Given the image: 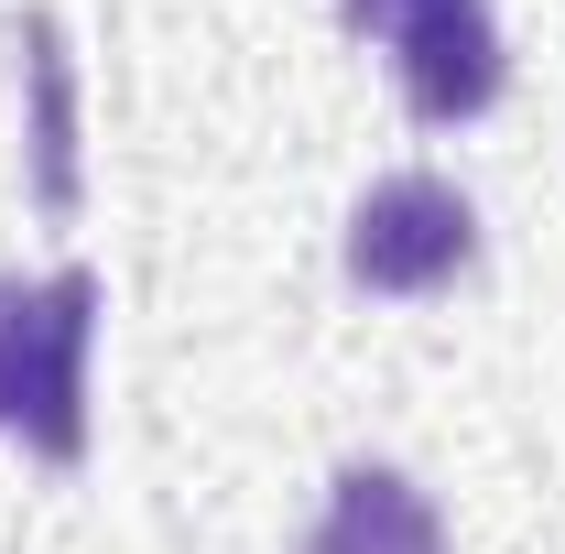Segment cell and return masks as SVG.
<instances>
[{"mask_svg":"<svg viewBox=\"0 0 565 554\" xmlns=\"http://www.w3.org/2000/svg\"><path fill=\"white\" fill-rule=\"evenodd\" d=\"M338 11L392 44V76H403L414 120H479L500 98V76H511L490 0H338Z\"/></svg>","mask_w":565,"mask_h":554,"instance_id":"cell-2","label":"cell"},{"mask_svg":"<svg viewBox=\"0 0 565 554\" xmlns=\"http://www.w3.org/2000/svg\"><path fill=\"white\" fill-rule=\"evenodd\" d=\"M479 262V207L446 174H381L349 207V283L359 294H435Z\"/></svg>","mask_w":565,"mask_h":554,"instance_id":"cell-3","label":"cell"},{"mask_svg":"<svg viewBox=\"0 0 565 554\" xmlns=\"http://www.w3.org/2000/svg\"><path fill=\"white\" fill-rule=\"evenodd\" d=\"M11 55H22V131H33V207L76 217L87 174H76V66H66V33L55 11H22L11 22Z\"/></svg>","mask_w":565,"mask_h":554,"instance_id":"cell-4","label":"cell"},{"mask_svg":"<svg viewBox=\"0 0 565 554\" xmlns=\"http://www.w3.org/2000/svg\"><path fill=\"white\" fill-rule=\"evenodd\" d=\"M305 554H446V522H435V500L403 468L359 457V468L327 479V511H316Z\"/></svg>","mask_w":565,"mask_h":554,"instance_id":"cell-5","label":"cell"},{"mask_svg":"<svg viewBox=\"0 0 565 554\" xmlns=\"http://www.w3.org/2000/svg\"><path fill=\"white\" fill-rule=\"evenodd\" d=\"M87 348H98V273H44L0 283V424L76 468L87 457Z\"/></svg>","mask_w":565,"mask_h":554,"instance_id":"cell-1","label":"cell"}]
</instances>
